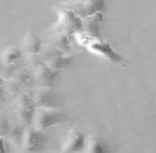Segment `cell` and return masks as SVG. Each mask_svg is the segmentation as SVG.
Segmentation results:
<instances>
[{
    "mask_svg": "<svg viewBox=\"0 0 156 153\" xmlns=\"http://www.w3.org/2000/svg\"><path fill=\"white\" fill-rule=\"evenodd\" d=\"M86 136L77 128L68 131L62 142V152H81L84 149Z\"/></svg>",
    "mask_w": 156,
    "mask_h": 153,
    "instance_id": "11",
    "label": "cell"
},
{
    "mask_svg": "<svg viewBox=\"0 0 156 153\" xmlns=\"http://www.w3.org/2000/svg\"><path fill=\"white\" fill-rule=\"evenodd\" d=\"M23 55H24V53L22 50V48L15 46V45H10L3 50V53L0 54V58H2V60L4 62L5 65L13 66V68L18 69L22 66Z\"/></svg>",
    "mask_w": 156,
    "mask_h": 153,
    "instance_id": "14",
    "label": "cell"
},
{
    "mask_svg": "<svg viewBox=\"0 0 156 153\" xmlns=\"http://www.w3.org/2000/svg\"><path fill=\"white\" fill-rule=\"evenodd\" d=\"M45 142H47V137L43 133V131L34 128L30 124V126L24 127L20 149L24 152H38L44 148Z\"/></svg>",
    "mask_w": 156,
    "mask_h": 153,
    "instance_id": "9",
    "label": "cell"
},
{
    "mask_svg": "<svg viewBox=\"0 0 156 153\" xmlns=\"http://www.w3.org/2000/svg\"><path fill=\"white\" fill-rule=\"evenodd\" d=\"M32 95H33V99L37 107L61 109L63 106L62 95L58 92H55L53 88L38 87L34 92H32Z\"/></svg>",
    "mask_w": 156,
    "mask_h": 153,
    "instance_id": "8",
    "label": "cell"
},
{
    "mask_svg": "<svg viewBox=\"0 0 156 153\" xmlns=\"http://www.w3.org/2000/svg\"><path fill=\"white\" fill-rule=\"evenodd\" d=\"M48 44L67 53L71 48V36L69 34H66L62 32H54L53 35H51L49 39H48Z\"/></svg>",
    "mask_w": 156,
    "mask_h": 153,
    "instance_id": "15",
    "label": "cell"
},
{
    "mask_svg": "<svg viewBox=\"0 0 156 153\" xmlns=\"http://www.w3.org/2000/svg\"><path fill=\"white\" fill-rule=\"evenodd\" d=\"M73 35L76 38V40L80 43L82 46L87 48V49H88L91 53L100 55V56L107 59L111 63L119 64V63L123 62L122 56L120 54H117L107 43L102 42V39H96V38L88 36V35L83 34V32H78V33H76Z\"/></svg>",
    "mask_w": 156,
    "mask_h": 153,
    "instance_id": "1",
    "label": "cell"
},
{
    "mask_svg": "<svg viewBox=\"0 0 156 153\" xmlns=\"http://www.w3.org/2000/svg\"><path fill=\"white\" fill-rule=\"evenodd\" d=\"M20 48L27 55H38L43 48V42L34 32H28L23 38Z\"/></svg>",
    "mask_w": 156,
    "mask_h": 153,
    "instance_id": "13",
    "label": "cell"
},
{
    "mask_svg": "<svg viewBox=\"0 0 156 153\" xmlns=\"http://www.w3.org/2000/svg\"><path fill=\"white\" fill-rule=\"evenodd\" d=\"M54 32H62L66 34H76L82 32V19L69 9H61L58 12V19L54 25Z\"/></svg>",
    "mask_w": 156,
    "mask_h": 153,
    "instance_id": "7",
    "label": "cell"
},
{
    "mask_svg": "<svg viewBox=\"0 0 156 153\" xmlns=\"http://www.w3.org/2000/svg\"><path fill=\"white\" fill-rule=\"evenodd\" d=\"M23 132H24V126H22V124H19V123L13 124L10 129H9V133L6 136V142L14 149H20Z\"/></svg>",
    "mask_w": 156,
    "mask_h": 153,
    "instance_id": "16",
    "label": "cell"
},
{
    "mask_svg": "<svg viewBox=\"0 0 156 153\" xmlns=\"http://www.w3.org/2000/svg\"><path fill=\"white\" fill-rule=\"evenodd\" d=\"M10 127H12V124L9 122V118L6 117V114L0 112V136L6 138Z\"/></svg>",
    "mask_w": 156,
    "mask_h": 153,
    "instance_id": "18",
    "label": "cell"
},
{
    "mask_svg": "<svg viewBox=\"0 0 156 153\" xmlns=\"http://www.w3.org/2000/svg\"><path fill=\"white\" fill-rule=\"evenodd\" d=\"M59 72L61 70L53 69L43 62L38 63L32 68L34 83L38 87H44V88H53L59 82V76H61Z\"/></svg>",
    "mask_w": 156,
    "mask_h": 153,
    "instance_id": "6",
    "label": "cell"
},
{
    "mask_svg": "<svg viewBox=\"0 0 156 153\" xmlns=\"http://www.w3.org/2000/svg\"><path fill=\"white\" fill-rule=\"evenodd\" d=\"M83 151L88 153H103L107 151V147L102 138L97 136H88V137H86Z\"/></svg>",
    "mask_w": 156,
    "mask_h": 153,
    "instance_id": "17",
    "label": "cell"
},
{
    "mask_svg": "<svg viewBox=\"0 0 156 153\" xmlns=\"http://www.w3.org/2000/svg\"><path fill=\"white\" fill-rule=\"evenodd\" d=\"M67 116L66 113H63L61 109H52V108H41L37 107L33 121H32V126L39 131H45L48 128H51L55 124L63 123L66 121Z\"/></svg>",
    "mask_w": 156,
    "mask_h": 153,
    "instance_id": "4",
    "label": "cell"
},
{
    "mask_svg": "<svg viewBox=\"0 0 156 153\" xmlns=\"http://www.w3.org/2000/svg\"><path fill=\"white\" fill-rule=\"evenodd\" d=\"M6 139L5 137H2L0 136V153H3V152H6L8 151V146H6Z\"/></svg>",
    "mask_w": 156,
    "mask_h": 153,
    "instance_id": "21",
    "label": "cell"
},
{
    "mask_svg": "<svg viewBox=\"0 0 156 153\" xmlns=\"http://www.w3.org/2000/svg\"><path fill=\"white\" fill-rule=\"evenodd\" d=\"M13 114L16 123L22 124V126L27 127L30 126L34 112L37 109V106L34 103L33 95L30 92H23L18 94L15 98H13Z\"/></svg>",
    "mask_w": 156,
    "mask_h": 153,
    "instance_id": "2",
    "label": "cell"
},
{
    "mask_svg": "<svg viewBox=\"0 0 156 153\" xmlns=\"http://www.w3.org/2000/svg\"><path fill=\"white\" fill-rule=\"evenodd\" d=\"M6 98V93H5V79L3 76H0V106L3 104V102Z\"/></svg>",
    "mask_w": 156,
    "mask_h": 153,
    "instance_id": "20",
    "label": "cell"
},
{
    "mask_svg": "<svg viewBox=\"0 0 156 153\" xmlns=\"http://www.w3.org/2000/svg\"><path fill=\"white\" fill-rule=\"evenodd\" d=\"M19 69V68H18ZM16 69L13 68V66H9V65H5L4 62L2 60V58H0V76H3L4 79H8L9 76H10Z\"/></svg>",
    "mask_w": 156,
    "mask_h": 153,
    "instance_id": "19",
    "label": "cell"
},
{
    "mask_svg": "<svg viewBox=\"0 0 156 153\" xmlns=\"http://www.w3.org/2000/svg\"><path fill=\"white\" fill-rule=\"evenodd\" d=\"M102 20V13L97 12L88 16H84L82 19V32H84L86 35L101 39L100 34V24Z\"/></svg>",
    "mask_w": 156,
    "mask_h": 153,
    "instance_id": "12",
    "label": "cell"
},
{
    "mask_svg": "<svg viewBox=\"0 0 156 153\" xmlns=\"http://www.w3.org/2000/svg\"><path fill=\"white\" fill-rule=\"evenodd\" d=\"M33 74L32 70L27 68L16 69L8 79H5V93L6 98H15L18 94L27 92L33 87Z\"/></svg>",
    "mask_w": 156,
    "mask_h": 153,
    "instance_id": "3",
    "label": "cell"
},
{
    "mask_svg": "<svg viewBox=\"0 0 156 153\" xmlns=\"http://www.w3.org/2000/svg\"><path fill=\"white\" fill-rule=\"evenodd\" d=\"M103 6L105 0H71L69 4V9L82 18L100 12Z\"/></svg>",
    "mask_w": 156,
    "mask_h": 153,
    "instance_id": "10",
    "label": "cell"
},
{
    "mask_svg": "<svg viewBox=\"0 0 156 153\" xmlns=\"http://www.w3.org/2000/svg\"><path fill=\"white\" fill-rule=\"evenodd\" d=\"M39 55H41L43 63H45L48 66H51V68L57 69V70L66 69L68 66H71L73 63L72 56H69L67 53L57 49V48H54L49 44L42 48Z\"/></svg>",
    "mask_w": 156,
    "mask_h": 153,
    "instance_id": "5",
    "label": "cell"
}]
</instances>
